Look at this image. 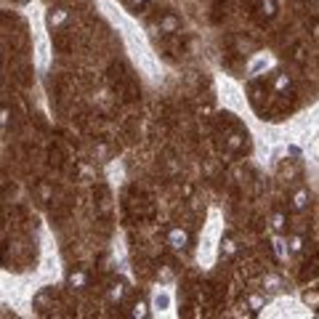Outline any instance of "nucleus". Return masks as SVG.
Instances as JSON below:
<instances>
[{"instance_id":"f257e3e1","label":"nucleus","mask_w":319,"mask_h":319,"mask_svg":"<svg viewBox=\"0 0 319 319\" xmlns=\"http://www.w3.org/2000/svg\"><path fill=\"white\" fill-rule=\"evenodd\" d=\"M168 245H170L173 250H186V245H189V234H186V229L173 226V229L168 232Z\"/></svg>"},{"instance_id":"f03ea898","label":"nucleus","mask_w":319,"mask_h":319,"mask_svg":"<svg viewBox=\"0 0 319 319\" xmlns=\"http://www.w3.org/2000/svg\"><path fill=\"white\" fill-rule=\"evenodd\" d=\"M122 298H125V282H122V279L109 282V287H107V300L112 303V306H120Z\"/></svg>"},{"instance_id":"7ed1b4c3","label":"nucleus","mask_w":319,"mask_h":319,"mask_svg":"<svg viewBox=\"0 0 319 319\" xmlns=\"http://www.w3.org/2000/svg\"><path fill=\"white\" fill-rule=\"evenodd\" d=\"M67 19H69V11L67 8H51V11L45 13V22L51 24V27H61Z\"/></svg>"},{"instance_id":"20e7f679","label":"nucleus","mask_w":319,"mask_h":319,"mask_svg":"<svg viewBox=\"0 0 319 319\" xmlns=\"http://www.w3.org/2000/svg\"><path fill=\"white\" fill-rule=\"evenodd\" d=\"M181 27V19L175 13H165L163 19H160V32H165V35H170V32H179Z\"/></svg>"},{"instance_id":"39448f33","label":"nucleus","mask_w":319,"mask_h":319,"mask_svg":"<svg viewBox=\"0 0 319 319\" xmlns=\"http://www.w3.org/2000/svg\"><path fill=\"white\" fill-rule=\"evenodd\" d=\"M290 207H293L295 213L306 210V207H309V191H306V189H298L295 194H293V200H290Z\"/></svg>"},{"instance_id":"423d86ee","label":"nucleus","mask_w":319,"mask_h":319,"mask_svg":"<svg viewBox=\"0 0 319 319\" xmlns=\"http://www.w3.org/2000/svg\"><path fill=\"white\" fill-rule=\"evenodd\" d=\"M69 287L72 290H83V287H88V274L83 269H72L69 271Z\"/></svg>"},{"instance_id":"0eeeda50","label":"nucleus","mask_w":319,"mask_h":319,"mask_svg":"<svg viewBox=\"0 0 319 319\" xmlns=\"http://www.w3.org/2000/svg\"><path fill=\"white\" fill-rule=\"evenodd\" d=\"M293 88V77L287 75V72H277V77H274V91L277 93H285V91H290Z\"/></svg>"},{"instance_id":"6e6552de","label":"nucleus","mask_w":319,"mask_h":319,"mask_svg":"<svg viewBox=\"0 0 319 319\" xmlns=\"http://www.w3.org/2000/svg\"><path fill=\"white\" fill-rule=\"evenodd\" d=\"M271 229H274L277 234H285V232H287V216H285L282 210L271 213Z\"/></svg>"},{"instance_id":"1a4fd4ad","label":"nucleus","mask_w":319,"mask_h":319,"mask_svg":"<svg viewBox=\"0 0 319 319\" xmlns=\"http://www.w3.org/2000/svg\"><path fill=\"white\" fill-rule=\"evenodd\" d=\"M131 316H136V319H147V316H149V303L144 300V298H138V300L133 303V309H131Z\"/></svg>"},{"instance_id":"9d476101","label":"nucleus","mask_w":319,"mask_h":319,"mask_svg":"<svg viewBox=\"0 0 319 319\" xmlns=\"http://www.w3.org/2000/svg\"><path fill=\"white\" fill-rule=\"evenodd\" d=\"M261 16L263 19H274L277 16V0H263L261 3Z\"/></svg>"},{"instance_id":"9b49d317","label":"nucleus","mask_w":319,"mask_h":319,"mask_svg":"<svg viewBox=\"0 0 319 319\" xmlns=\"http://www.w3.org/2000/svg\"><path fill=\"white\" fill-rule=\"evenodd\" d=\"M287 245H290V247H287V253L298 255V253L303 250V245H306V239H303L300 234H293V237H290V242H287Z\"/></svg>"},{"instance_id":"f8f14e48","label":"nucleus","mask_w":319,"mask_h":319,"mask_svg":"<svg viewBox=\"0 0 319 319\" xmlns=\"http://www.w3.org/2000/svg\"><path fill=\"white\" fill-rule=\"evenodd\" d=\"M242 141H245L242 133H232V136L226 138V149H229V152H239V149H242Z\"/></svg>"},{"instance_id":"ddd939ff","label":"nucleus","mask_w":319,"mask_h":319,"mask_svg":"<svg viewBox=\"0 0 319 319\" xmlns=\"http://www.w3.org/2000/svg\"><path fill=\"white\" fill-rule=\"evenodd\" d=\"M221 253L226 255V258H232V255L237 253V242L232 237H223V242H221Z\"/></svg>"},{"instance_id":"4468645a","label":"nucleus","mask_w":319,"mask_h":319,"mask_svg":"<svg viewBox=\"0 0 319 319\" xmlns=\"http://www.w3.org/2000/svg\"><path fill=\"white\" fill-rule=\"evenodd\" d=\"M263 303H266V298L258 295V293H253V295L247 298V306H250L253 311H261V309H263Z\"/></svg>"},{"instance_id":"2eb2a0df","label":"nucleus","mask_w":319,"mask_h":319,"mask_svg":"<svg viewBox=\"0 0 319 319\" xmlns=\"http://www.w3.org/2000/svg\"><path fill=\"white\" fill-rule=\"evenodd\" d=\"M300 298H303V303H306V306H319V293H316V290H306Z\"/></svg>"},{"instance_id":"dca6fc26","label":"nucleus","mask_w":319,"mask_h":319,"mask_svg":"<svg viewBox=\"0 0 319 319\" xmlns=\"http://www.w3.org/2000/svg\"><path fill=\"white\" fill-rule=\"evenodd\" d=\"M168 303H170V298H168L165 293H157V295H154V306H157V309H168Z\"/></svg>"},{"instance_id":"f3484780","label":"nucleus","mask_w":319,"mask_h":319,"mask_svg":"<svg viewBox=\"0 0 319 319\" xmlns=\"http://www.w3.org/2000/svg\"><path fill=\"white\" fill-rule=\"evenodd\" d=\"M144 3H147V0H125V6H128V8H141Z\"/></svg>"},{"instance_id":"a211bd4d","label":"nucleus","mask_w":319,"mask_h":319,"mask_svg":"<svg viewBox=\"0 0 319 319\" xmlns=\"http://www.w3.org/2000/svg\"><path fill=\"white\" fill-rule=\"evenodd\" d=\"M316 3H319V0H316Z\"/></svg>"}]
</instances>
